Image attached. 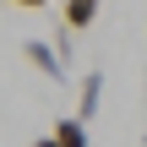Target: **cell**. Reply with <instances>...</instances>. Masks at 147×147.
<instances>
[{
    "mask_svg": "<svg viewBox=\"0 0 147 147\" xmlns=\"http://www.w3.org/2000/svg\"><path fill=\"white\" fill-rule=\"evenodd\" d=\"M98 104H104V76H98V71H87V76H82V104H76V120H82V125H93V120H98Z\"/></svg>",
    "mask_w": 147,
    "mask_h": 147,
    "instance_id": "cell-2",
    "label": "cell"
},
{
    "mask_svg": "<svg viewBox=\"0 0 147 147\" xmlns=\"http://www.w3.org/2000/svg\"><path fill=\"white\" fill-rule=\"evenodd\" d=\"M98 5H104V0H65V27H71V33H87L93 16H98Z\"/></svg>",
    "mask_w": 147,
    "mask_h": 147,
    "instance_id": "cell-3",
    "label": "cell"
},
{
    "mask_svg": "<svg viewBox=\"0 0 147 147\" xmlns=\"http://www.w3.org/2000/svg\"><path fill=\"white\" fill-rule=\"evenodd\" d=\"M11 5H27V11H44L49 0H11Z\"/></svg>",
    "mask_w": 147,
    "mask_h": 147,
    "instance_id": "cell-5",
    "label": "cell"
},
{
    "mask_svg": "<svg viewBox=\"0 0 147 147\" xmlns=\"http://www.w3.org/2000/svg\"><path fill=\"white\" fill-rule=\"evenodd\" d=\"M33 147H55V142H49V136H38V142H33Z\"/></svg>",
    "mask_w": 147,
    "mask_h": 147,
    "instance_id": "cell-6",
    "label": "cell"
},
{
    "mask_svg": "<svg viewBox=\"0 0 147 147\" xmlns=\"http://www.w3.org/2000/svg\"><path fill=\"white\" fill-rule=\"evenodd\" d=\"M22 55H27V60H33V65L49 76V82H65V65H60V55H55L44 38H27V44H22Z\"/></svg>",
    "mask_w": 147,
    "mask_h": 147,
    "instance_id": "cell-1",
    "label": "cell"
},
{
    "mask_svg": "<svg viewBox=\"0 0 147 147\" xmlns=\"http://www.w3.org/2000/svg\"><path fill=\"white\" fill-rule=\"evenodd\" d=\"M49 142H55V147H87L93 136H87V125H82V120L71 115V120H60V125L49 131Z\"/></svg>",
    "mask_w": 147,
    "mask_h": 147,
    "instance_id": "cell-4",
    "label": "cell"
}]
</instances>
